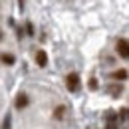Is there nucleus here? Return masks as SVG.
<instances>
[{
	"label": "nucleus",
	"instance_id": "11",
	"mask_svg": "<svg viewBox=\"0 0 129 129\" xmlns=\"http://www.w3.org/2000/svg\"><path fill=\"white\" fill-rule=\"evenodd\" d=\"M0 38H2V34H0Z\"/></svg>",
	"mask_w": 129,
	"mask_h": 129
},
{
	"label": "nucleus",
	"instance_id": "7",
	"mask_svg": "<svg viewBox=\"0 0 129 129\" xmlns=\"http://www.w3.org/2000/svg\"><path fill=\"white\" fill-rule=\"evenodd\" d=\"M0 62L6 66H14V62H16V58L12 56V54H0Z\"/></svg>",
	"mask_w": 129,
	"mask_h": 129
},
{
	"label": "nucleus",
	"instance_id": "1",
	"mask_svg": "<svg viewBox=\"0 0 129 129\" xmlns=\"http://www.w3.org/2000/svg\"><path fill=\"white\" fill-rule=\"evenodd\" d=\"M81 85V80H80V74H76V72H72V74H68V78H66V87H68V91H78Z\"/></svg>",
	"mask_w": 129,
	"mask_h": 129
},
{
	"label": "nucleus",
	"instance_id": "8",
	"mask_svg": "<svg viewBox=\"0 0 129 129\" xmlns=\"http://www.w3.org/2000/svg\"><path fill=\"white\" fill-rule=\"evenodd\" d=\"M109 93H111L113 97L121 95V93H123V85H121V83H117V85H109Z\"/></svg>",
	"mask_w": 129,
	"mask_h": 129
},
{
	"label": "nucleus",
	"instance_id": "6",
	"mask_svg": "<svg viewBox=\"0 0 129 129\" xmlns=\"http://www.w3.org/2000/svg\"><path fill=\"white\" fill-rule=\"evenodd\" d=\"M66 111H68V107H66V105H58V107L54 109V119L62 121V119H64V115H66Z\"/></svg>",
	"mask_w": 129,
	"mask_h": 129
},
{
	"label": "nucleus",
	"instance_id": "4",
	"mask_svg": "<svg viewBox=\"0 0 129 129\" xmlns=\"http://www.w3.org/2000/svg\"><path fill=\"white\" fill-rule=\"evenodd\" d=\"M28 103H30V97L26 95V93H18V95H16V107H18V109L28 107Z\"/></svg>",
	"mask_w": 129,
	"mask_h": 129
},
{
	"label": "nucleus",
	"instance_id": "10",
	"mask_svg": "<svg viewBox=\"0 0 129 129\" xmlns=\"http://www.w3.org/2000/svg\"><path fill=\"white\" fill-rule=\"evenodd\" d=\"M26 30H28V34H30V36L34 34V28H32V24H26Z\"/></svg>",
	"mask_w": 129,
	"mask_h": 129
},
{
	"label": "nucleus",
	"instance_id": "3",
	"mask_svg": "<svg viewBox=\"0 0 129 129\" xmlns=\"http://www.w3.org/2000/svg\"><path fill=\"white\" fill-rule=\"evenodd\" d=\"M36 64L40 66V68H46L48 66V54L44 50H38L36 52Z\"/></svg>",
	"mask_w": 129,
	"mask_h": 129
},
{
	"label": "nucleus",
	"instance_id": "9",
	"mask_svg": "<svg viewBox=\"0 0 129 129\" xmlns=\"http://www.w3.org/2000/svg\"><path fill=\"white\" fill-rule=\"evenodd\" d=\"M89 87H91V89H97V80H95V78L89 80Z\"/></svg>",
	"mask_w": 129,
	"mask_h": 129
},
{
	"label": "nucleus",
	"instance_id": "2",
	"mask_svg": "<svg viewBox=\"0 0 129 129\" xmlns=\"http://www.w3.org/2000/svg\"><path fill=\"white\" fill-rule=\"evenodd\" d=\"M115 50H117L119 58L129 60V40H125V38H119V40H117V44H115Z\"/></svg>",
	"mask_w": 129,
	"mask_h": 129
},
{
	"label": "nucleus",
	"instance_id": "5",
	"mask_svg": "<svg viewBox=\"0 0 129 129\" xmlns=\"http://www.w3.org/2000/svg\"><path fill=\"white\" fill-rule=\"evenodd\" d=\"M129 78V72L127 70H115V72H111V80H117V81H123V80H127Z\"/></svg>",
	"mask_w": 129,
	"mask_h": 129
}]
</instances>
